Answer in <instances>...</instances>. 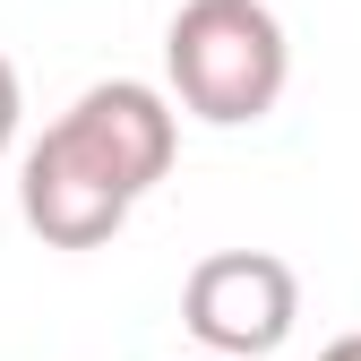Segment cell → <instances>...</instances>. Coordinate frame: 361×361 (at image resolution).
Masks as SVG:
<instances>
[{
	"label": "cell",
	"instance_id": "cell-1",
	"mask_svg": "<svg viewBox=\"0 0 361 361\" xmlns=\"http://www.w3.org/2000/svg\"><path fill=\"white\" fill-rule=\"evenodd\" d=\"M164 78L172 104L207 129H250L284 104L293 43L267 0H180L164 26Z\"/></svg>",
	"mask_w": 361,
	"mask_h": 361
},
{
	"label": "cell",
	"instance_id": "cell-2",
	"mask_svg": "<svg viewBox=\"0 0 361 361\" xmlns=\"http://www.w3.org/2000/svg\"><path fill=\"white\" fill-rule=\"evenodd\" d=\"M301 319V276L276 250H215L180 284V327L215 361H267Z\"/></svg>",
	"mask_w": 361,
	"mask_h": 361
},
{
	"label": "cell",
	"instance_id": "cell-5",
	"mask_svg": "<svg viewBox=\"0 0 361 361\" xmlns=\"http://www.w3.org/2000/svg\"><path fill=\"white\" fill-rule=\"evenodd\" d=\"M18 112H26L18 104V69H9V52H0V155L18 147Z\"/></svg>",
	"mask_w": 361,
	"mask_h": 361
},
{
	"label": "cell",
	"instance_id": "cell-4",
	"mask_svg": "<svg viewBox=\"0 0 361 361\" xmlns=\"http://www.w3.org/2000/svg\"><path fill=\"white\" fill-rule=\"evenodd\" d=\"M18 215H26V233L52 241V250H104L129 224V198L112 190V180H95L52 129H43V138L26 147V164H18Z\"/></svg>",
	"mask_w": 361,
	"mask_h": 361
},
{
	"label": "cell",
	"instance_id": "cell-3",
	"mask_svg": "<svg viewBox=\"0 0 361 361\" xmlns=\"http://www.w3.org/2000/svg\"><path fill=\"white\" fill-rule=\"evenodd\" d=\"M52 138L95 172V180H112V190L138 207L155 180L172 172L180 112H172L164 86H147V78H104V86H86V95L52 121Z\"/></svg>",
	"mask_w": 361,
	"mask_h": 361
},
{
	"label": "cell",
	"instance_id": "cell-6",
	"mask_svg": "<svg viewBox=\"0 0 361 361\" xmlns=\"http://www.w3.org/2000/svg\"><path fill=\"white\" fill-rule=\"evenodd\" d=\"M319 361H361V336H336V344H327Z\"/></svg>",
	"mask_w": 361,
	"mask_h": 361
}]
</instances>
